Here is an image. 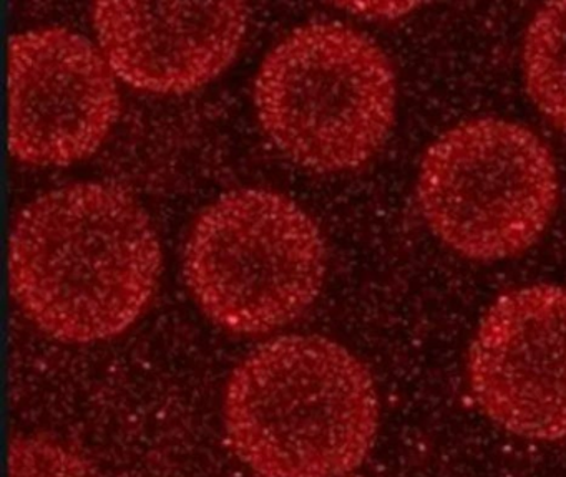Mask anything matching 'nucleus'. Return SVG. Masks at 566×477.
<instances>
[{
  "mask_svg": "<svg viewBox=\"0 0 566 477\" xmlns=\"http://www.w3.org/2000/svg\"><path fill=\"white\" fill-rule=\"evenodd\" d=\"M161 271L150 219L124 189L78 182L22 209L9 242L12 297L57 340L92 343L127 330Z\"/></svg>",
  "mask_w": 566,
  "mask_h": 477,
  "instance_id": "f257e3e1",
  "label": "nucleus"
},
{
  "mask_svg": "<svg viewBox=\"0 0 566 477\" xmlns=\"http://www.w3.org/2000/svg\"><path fill=\"white\" fill-rule=\"evenodd\" d=\"M228 441L258 477H346L379 427L369 370L343 344L316 335L268 341L228 380Z\"/></svg>",
  "mask_w": 566,
  "mask_h": 477,
  "instance_id": "f03ea898",
  "label": "nucleus"
},
{
  "mask_svg": "<svg viewBox=\"0 0 566 477\" xmlns=\"http://www.w3.org/2000/svg\"><path fill=\"white\" fill-rule=\"evenodd\" d=\"M254 105L264 131L297 165L347 171L389 138L396 76L369 36L343 23H311L264 59Z\"/></svg>",
  "mask_w": 566,
  "mask_h": 477,
  "instance_id": "7ed1b4c3",
  "label": "nucleus"
},
{
  "mask_svg": "<svg viewBox=\"0 0 566 477\" xmlns=\"http://www.w3.org/2000/svg\"><path fill=\"white\" fill-rule=\"evenodd\" d=\"M184 267L195 300L214 324L260 335L286 327L314 304L326 275V245L296 202L243 189L205 209Z\"/></svg>",
  "mask_w": 566,
  "mask_h": 477,
  "instance_id": "20e7f679",
  "label": "nucleus"
},
{
  "mask_svg": "<svg viewBox=\"0 0 566 477\" xmlns=\"http://www.w3.org/2000/svg\"><path fill=\"white\" fill-rule=\"evenodd\" d=\"M417 198L447 247L472 261H502L532 247L545 231L558 202V172L532 129L473 119L427 149Z\"/></svg>",
  "mask_w": 566,
  "mask_h": 477,
  "instance_id": "39448f33",
  "label": "nucleus"
},
{
  "mask_svg": "<svg viewBox=\"0 0 566 477\" xmlns=\"http://www.w3.org/2000/svg\"><path fill=\"white\" fill-rule=\"evenodd\" d=\"M115 73L71 30L39 29L9 43V148L32 166H67L101 148L117 121Z\"/></svg>",
  "mask_w": 566,
  "mask_h": 477,
  "instance_id": "423d86ee",
  "label": "nucleus"
},
{
  "mask_svg": "<svg viewBox=\"0 0 566 477\" xmlns=\"http://www.w3.org/2000/svg\"><path fill=\"white\" fill-rule=\"evenodd\" d=\"M469 383L503 430L566 437V287L530 285L495 301L470 347Z\"/></svg>",
  "mask_w": 566,
  "mask_h": 477,
  "instance_id": "0eeeda50",
  "label": "nucleus"
},
{
  "mask_svg": "<svg viewBox=\"0 0 566 477\" xmlns=\"http://www.w3.org/2000/svg\"><path fill=\"white\" fill-rule=\"evenodd\" d=\"M101 52L135 88L187 93L220 75L248 25L241 2H101L92 7Z\"/></svg>",
  "mask_w": 566,
  "mask_h": 477,
  "instance_id": "6e6552de",
  "label": "nucleus"
},
{
  "mask_svg": "<svg viewBox=\"0 0 566 477\" xmlns=\"http://www.w3.org/2000/svg\"><path fill=\"white\" fill-rule=\"evenodd\" d=\"M523 76L533 105L566 131V2L536 10L523 43Z\"/></svg>",
  "mask_w": 566,
  "mask_h": 477,
  "instance_id": "1a4fd4ad",
  "label": "nucleus"
},
{
  "mask_svg": "<svg viewBox=\"0 0 566 477\" xmlns=\"http://www.w3.org/2000/svg\"><path fill=\"white\" fill-rule=\"evenodd\" d=\"M9 477H95L91 464L64 444L18 436L9 451Z\"/></svg>",
  "mask_w": 566,
  "mask_h": 477,
  "instance_id": "9d476101",
  "label": "nucleus"
}]
</instances>
